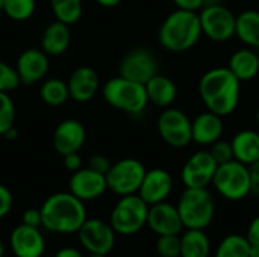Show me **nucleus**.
<instances>
[{
    "instance_id": "nucleus-1",
    "label": "nucleus",
    "mask_w": 259,
    "mask_h": 257,
    "mask_svg": "<svg viewBox=\"0 0 259 257\" xmlns=\"http://www.w3.org/2000/svg\"><path fill=\"white\" fill-rule=\"evenodd\" d=\"M199 94L208 111L226 117L238 108L241 82L228 67H215L200 77Z\"/></svg>"
},
{
    "instance_id": "nucleus-2",
    "label": "nucleus",
    "mask_w": 259,
    "mask_h": 257,
    "mask_svg": "<svg viewBox=\"0 0 259 257\" xmlns=\"http://www.w3.org/2000/svg\"><path fill=\"white\" fill-rule=\"evenodd\" d=\"M39 211L42 227L53 233H77L88 218L83 201L71 192H58L50 195Z\"/></svg>"
},
{
    "instance_id": "nucleus-3",
    "label": "nucleus",
    "mask_w": 259,
    "mask_h": 257,
    "mask_svg": "<svg viewBox=\"0 0 259 257\" xmlns=\"http://www.w3.org/2000/svg\"><path fill=\"white\" fill-rule=\"evenodd\" d=\"M199 12L176 9L162 21L159 27V42L171 53H184L191 50L202 36Z\"/></svg>"
},
{
    "instance_id": "nucleus-4",
    "label": "nucleus",
    "mask_w": 259,
    "mask_h": 257,
    "mask_svg": "<svg viewBox=\"0 0 259 257\" xmlns=\"http://www.w3.org/2000/svg\"><path fill=\"white\" fill-rule=\"evenodd\" d=\"M176 208L184 229L206 230L214 221L215 200L208 188H185Z\"/></svg>"
},
{
    "instance_id": "nucleus-5",
    "label": "nucleus",
    "mask_w": 259,
    "mask_h": 257,
    "mask_svg": "<svg viewBox=\"0 0 259 257\" xmlns=\"http://www.w3.org/2000/svg\"><path fill=\"white\" fill-rule=\"evenodd\" d=\"M103 97L111 106L132 115L141 114L149 103L146 86L121 76L105 83Z\"/></svg>"
},
{
    "instance_id": "nucleus-6",
    "label": "nucleus",
    "mask_w": 259,
    "mask_h": 257,
    "mask_svg": "<svg viewBox=\"0 0 259 257\" xmlns=\"http://www.w3.org/2000/svg\"><path fill=\"white\" fill-rule=\"evenodd\" d=\"M215 191L229 201H241L250 194V170L232 159L220 164L212 179Z\"/></svg>"
},
{
    "instance_id": "nucleus-7",
    "label": "nucleus",
    "mask_w": 259,
    "mask_h": 257,
    "mask_svg": "<svg viewBox=\"0 0 259 257\" xmlns=\"http://www.w3.org/2000/svg\"><path fill=\"white\" fill-rule=\"evenodd\" d=\"M149 204L138 195H124L111 212V227L115 233L129 236L138 233L147 224Z\"/></svg>"
},
{
    "instance_id": "nucleus-8",
    "label": "nucleus",
    "mask_w": 259,
    "mask_h": 257,
    "mask_svg": "<svg viewBox=\"0 0 259 257\" xmlns=\"http://www.w3.org/2000/svg\"><path fill=\"white\" fill-rule=\"evenodd\" d=\"M146 171L147 170L138 159L134 158L121 159L112 164L105 176L108 189H111L114 194L120 197L138 194Z\"/></svg>"
},
{
    "instance_id": "nucleus-9",
    "label": "nucleus",
    "mask_w": 259,
    "mask_h": 257,
    "mask_svg": "<svg viewBox=\"0 0 259 257\" xmlns=\"http://www.w3.org/2000/svg\"><path fill=\"white\" fill-rule=\"evenodd\" d=\"M202 33L215 42H226L235 36L237 15L226 6L212 3L199 12Z\"/></svg>"
},
{
    "instance_id": "nucleus-10",
    "label": "nucleus",
    "mask_w": 259,
    "mask_h": 257,
    "mask_svg": "<svg viewBox=\"0 0 259 257\" xmlns=\"http://www.w3.org/2000/svg\"><path fill=\"white\" fill-rule=\"evenodd\" d=\"M158 132L165 144L173 148H184L193 141L191 120L176 108H165L158 118Z\"/></svg>"
},
{
    "instance_id": "nucleus-11",
    "label": "nucleus",
    "mask_w": 259,
    "mask_h": 257,
    "mask_svg": "<svg viewBox=\"0 0 259 257\" xmlns=\"http://www.w3.org/2000/svg\"><path fill=\"white\" fill-rule=\"evenodd\" d=\"M79 242L88 254L108 256L115 245V232L111 224L99 218H87L77 230Z\"/></svg>"
},
{
    "instance_id": "nucleus-12",
    "label": "nucleus",
    "mask_w": 259,
    "mask_h": 257,
    "mask_svg": "<svg viewBox=\"0 0 259 257\" xmlns=\"http://www.w3.org/2000/svg\"><path fill=\"white\" fill-rule=\"evenodd\" d=\"M219 164L209 150H199L193 153L182 167L181 180L185 188H208L212 183Z\"/></svg>"
},
{
    "instance_id": "nucleus-13",
    "label": "nucleus",
    "mask_w": 259,
    "mask_h": 257,
    "mask_svg": "<svg viewBox=\"0 0 259 257\" xmlns=\"http://www.w3.org/2000/svg\"><path fill=\"white\" fill-rule=\"evenodd\" d=\"M156 73V59L153 53L147 48H135L129 52L120 62V76L143 85L150 80Z\"/></svg>"
},
{
    "instance_id": "nucleus-14",
    "label": "nucleus",
    "mask_w": 259,
    "mask_h": 257,
    "mask_svg": "<svg viewBox=\"0 0 259 257\" xmlns=\"http://www.w3.org/2000/svg\"><path fill=\"white\" fill-rule=\"evenodd\" d=\"M9 245L15 257H42L46 250V241L39 227H30L23 223L11 232Z\"/></svg>"
},
{
    "instance_id": "nucleus-15",
    "label": "nucleus",
    "mask_w": 259,
    "mask_h": 257,
    "mask_svg": "<svg viewBox=\"0 0 259 257\" xmlns=\"http://www.w3.org/2000/svg\"><path fill=\"white\" fill-rule=\"evenodd\" d=\"M173 191V177L164 168H153L146 171L138 195L149 204H156L167 201Z\"/></svg>"
},
{
    "instance_id": "nucleus-16",
    "label": "nucleus",
    "mask_w": 259,
    "mask_h": 257,
    "mask_svg": "<svg viewBox=\"0 0 259 257\" xmlns=\"http://www.w3.org/2000/svg\"><path fill=\"white\" fill-rule=\"evenodd\" d=\"M108 189L105 174L91 168H80L73 173L70 179V192L80 201H91L99 198Z\"/></svg>"
},
{
    "instance_id": "nucleus-17",
    "label": "nucleus",
    "mask_w": 259,
    "mask_h": 257,
    "mask_svg": "<svg viewBox=\"0 0 259 257\" xmlns=\"http://www.w3.org/2000/svg\"><path fill=\"white\" fill-rule=\"evenodd\" d=\"M152 232L158 236L162 235H179L184 229L178 208L171 203L162 201L149 206L147 224Z\"/></svg>"
},
{
    "instance_id": "nucleus-18",
    "label": "nucleus",
    "mask_w": 259,
    "mask_h": 257,
    "mask_svg": "<svg viewBox=\"0 0 259 257\" xmlns=\"http://www.w3.org/2000/svg\"><path fill=\"white\" fill-rule=\"evenodd\" d=\"M85 138L87 132L82 123L77 120H65L56 127L53 133V147L61 156L77 153L83 145Z\"/></svg>"
},
{
    "instance_id": "nucleus-19",
    "label": "nucleus",
    "mask_w": 259,
    "mask_h": 257,
    "mask_svg": "<svg viewBox=\"0 0 259 257\" xmlns=\"http://www.w3.org/2000/svg\"><path fill=\"white\" fill-rule=\"evenodd\" d=\"M17 74L20 77V83L33 85L39 82L49 70L47 53L36 48L24 50L17 61Z\"/></svg>"
},
{
    "instance_id": "nucleus-20",
    "label": "nucleus",
    "mask_w": 259,
    "mask_h": 257,
    "mask_svg": "<svg viewBox=\"0 0 259 257\" xmlns=\"http://www.w3.org/2000/svg\"><path fill=\"white\" fill-rule=\"evenodd\" d=\"M223 117L206 111L191 120L193 141L199 145H211L219 141L223 135Z\"/></svg>"
},
{
    "instance_id": "nucleus-21",
    "label": "nucleus",
    "mask_w": 259,
    "mask_h": 257,
    "mask_svg": "<svg viewBox=\"0 0 259 257\" xmlns=\"http://www.w3.org/2000/svg\"><path fill=\"white\" fill-rule=\"evenodd\" d=\"M70 97L77 103H87L94 98L99 89V76L90 67H79L73 71L68 80Z\"/></svg>"
},
{
    "instance_id": "nucleus-22",
    "label": "nucleus",
    "mask_w": 259,
    "mask_h": 257,
    "mask_svg": "<svg viewBox=\"0 0 259 257\" xmlns=\"http://www.w3.org/2000/svg\"><path fill=\"white\" fill-rule=\"evenodd\" d=\"M228 68L240 82L253 80L259 76V53L250 47L240 48L232 53Z\"/></svg>"
},
{
    "instance_id": "nucleus-23",
    "label": "nucleus",
    "mask_w": 259,
    "mask_h": 257,
    "mask_svg": "<svg viewBox=\"0 0 259 257\" xmlns=\"http://www.w3.org/2000/svg\"><path fill=\"white\" fill-rule=\"evenodd\" d=\"M234 159L250 167L259 161V132L256 130H241L235 133L231 141Z\"/></svg>"
},
{
    "instance_id": "nucleus-24",
    "label": "nucleus",
    "mask_w": 259,
    "mask_h": 257,
    "mask_svg": "<svg viewBox=\"0 0 259 257\" xmlns=\"http://www.w3.org/2000/svg\"><path fill=\"white\" fill-rule=\"evenodd\" d=\"M144 86H146L149 103H153L155 106L170 108V105H173V101L176 100L178 95L176 83L164 74L156 73L150 80L144 83Z\"/></svg>"
},
{
    "instance_id": "nucleus-25",
    "label": "nucleus",
    "mask_w": 259,
    "mask_h": 257,
    "mask_svg": "<svg viewBox=\"0 0 259 257\" xmlns=\"http://www.w3.org/2000/svg\"><path fill=\"white\" fill-rule=\"evenodd\" d=\"M70 39H71V33H70L68 24L56 20L52 24H49L42 32V36H41L42 52L52 56L62 55L68 48Z\"/></svg>"
},
{
    "instance_id": "nucleus-26",
    "label": "nucleus",
    "mask_w": 259,
    "mask_h": 257,
    "mask_svg": "<svg viewBox=\"0 0 259 257\" xmlns=\"http://www.w3.org/2000/svg\"><path fill=\"white\" fill-rule=\"evenodd\" d=\"M235 36L250 48H259V11L247 9L237 15Z\"/></svg>"
},
{
    "instance_id": "nucleus-27",
    "label": "nucleus",
    "mask_w": 259,
    "mask_h": 257,
    "mask_svg": "<svg viewBox=\"0 0 259 257\" xmlns=\"http://www.w3.org/2000/svg\"><path fill=\"white\" fill-rule=\"evenodd\" d=\"M211 241L205 230L187 229L181 236V257H209Z\"/></svg>"
},
{
    "instance_id": "nucleus-28",
    "label": "nucleus",
    "mask_w": 259,
    "mask_h": 257,
    "mask_svg": "<svg viewBox=\"0 0 259 257\" xmlns=\"http://www.w3.org/2000/svg\"><path fill=\"white\" fill-rule=\"evenodd\" d=\"M249 251L250 242L246 236L229 235L222 239V242L215 248L214 257H249Z\"/></svg>"
},
{
    "instance_id": "nucleus-29",
    "label": "nucleus",
    "mask_w": 259,
    "mask_h": 257,
    "mask_svg": "<svg viewBox=\"0 0 259 257\" xmlns=\"http://www.w3.org/2000/svg\"><path fill=\"white\" fill-rule=\"evenodd\" d=\"M39 95H41V100L46 105H49V106H61L70 97L68 85L65 82L59 80V79H49L41 86Z\"/></svg>"
},
{
    "instance_id": "nucleus-30",
    "label": "nucleus",
    "mask_w": 259,
    "mask_h": 257,
    "mask_svg": "<svg viewBox=\"0 0 259 257\" xmlns=\"http://www.w3.org/2000/svg\"><path fill=\"white\" fill-rule=\"evenodd\" d=\"M35 11V0H5L3 12L17 21H23L32 17Z\"/></svg>"
},
{
    "instance_id": "nucleus-31",
    "label": "nucleus",
    "mask_w": 259,
    "mask_h": 257,
    "mask_svg": "<svg viewBox=\"0 0 259 257\" xmlns=\"http://www.w3.org/2000/svg\"><path fill=\"white\" fill-rule=\"evenodd\" d=\"M52 9L58 21H62L70 26L76 23L82 15V0H68Z\"/></svg>"
},
{
    "instance_id": "nucleus-32",
    "label": "nucleus",
    "mask_w": 259,
    "mask_h": 257,
    "mask_svg": "<svg viewBox=\"0 0 259 257\" xmlns=\"http://www.w3.org/2000/svg\"><path fill=\"white\" fill-rule=\"evenodd\" d=\"M15 108L8 92H0V135H5L14 127Z\"/></svg>"
},
{
    "instance_id": "nucleus-33",
    "label": "nucleus",
    "mask_w": 259,
    "mask_h": 257,
    "mask_svg": "<svg viewBox=\"0 0 259 257\" xmlns=\"http://www.w3.org/2000/svg\"><path fill=\"white\" fill-rule=\"evenodd\" d=\"M156 251L161 257H181V236L179 235L158 236Z\"/></svg>"
},
{
    "instance_id": "nucleus-34",
    "label": "nucleus",
    "mask_w": 259,
    "mask_h": 257,
    "mask_svg": "<svg viewBox=\"0 0 259 257\" xmlns=\"http://www.w3.org/2000/svg\"><path fill=\"white\" fill-rule=\"evenodd\" d=\"M20 85V77L17 70H14L6 62L0 61V92L14 91Z\"/></svg>"
},
{
    "instance_id": "nucleus-35",
    "label": "nucleus",
    "mask_w": 259,
    "mask_h": 257,
    "mask_svg": "<svg viewBox=\"0 0 259 257\" xmlns=\"http://www.w3.org/2000/svg\"><path fill=\"white\" fill-rule=\"evenodd\" d=\"M209 153L212 155V158L215 159V162L220 165V164H225V162H229L234 159V151H232V145H231V141H223L222 138L219 141H215L214 144L209 145Z\"/></svg>"
},
{
    "instance_id": "nucleus-36",
    "label": "nucleus",
    "mask_w": 259,
    "mask_h": 257,
    "mask_svg": "<svg viewBox=\"0 0 259 257\" xmlns=\"http://www.w3.org/2000/svg\"><path fill=\"white\" fill-rule=\"evenodd\" d=\"M111 165L112 164L109 162V159L106 156H102V155H94L88 161V168H91L100 174H105V176H106L108 170L111 168Z\"/></svg>"
},
{
    "instance_id": "nucleus-37",
    "label": "nucleus",
    "mask_w": 259,
    "mask_h": 257,
    "mask_svg": "<svg viewBox=\"0 0 259 257\" xmlns=\"http://www.w3.org/2000/svg\"><path fill=\"white\" fill-rule=\"evenodd\" d=\"M21 220H23V224L30 226V227H39V226H42L41 211L39 209H35V208H30V209L24 211Z\"/></svg>"
},
{
    "instance_id": "nucleus-38",
    "label": "nucleus",
    "mask_w": 259,
    "mask_h": 257,
    "mask_svg": "<svg viewBox=\"0 0 259 257\" xmlns=\"http://www.w3.org/2000/svg\"><path fill=\"white\" fill-rule=\"evenodd\" d=\"M11 208H12V194L6 186L0 185V218L6 217Z\"/></svg>"
},
{
    "instance_id": "nucleus-39",
    "label": "nucleus",
    "mask_w": 259,
    "mask_h": 257,
    "mask_svg": "<svg viewBox=\"0 0 259 257\" xmlns=\"http://www.w3.org/2000/svg\"><path fill=\"white\" fill-rule=\"evenodd\" d=\"M178 9H185V11H200L205 6L206 0H171Z\"/></svg>"
},
{
    "instance_id": "nucleus-40",
    "label": "nucleus",
    "mask_w": 259,
    "mask_h": 257,
    "mask_svg": "<svg viewBox=\"0 0 259 257\" xmlns=\"http://www.w3.org/2000/svg\"><path fill=\"white\" fill-rule=\"evenodd\" d=\"M62 158H64V167H65L68 171L74 173V171H77V170L82 168V158L79 156V151H77V153L65 155V156H62Z\"/></svg>"
},
{
    "instance_id": "nucleus-41",
    "label": "nucleus",
    "mask_w": 259,
    "mask_h": 257,
    "mask_svg": "<svg viewBox=\"0 0 259 257\" xmlns=\"http://www.w3.org/2000/svg\"><path fill=\"white\" fill-rule=\"evenodd\" d=\"M250 170V194L259 197V161L249 167Z\"/></svg>"
},
{
    "instance_id": "nucleus-42",
    "label": "nucleus",
    "mask_w": 259,
    "mask_h": 257,
    "mask_svg": "<svg viewBox=\"0 0 259 257\" xmlns=\"http://www.w3.org/2000/svg\"><path fill=\"white\" fill-rule=\"evenodd\" d=\"M247 241L250 244H259V215L252 220V223L249 224L247 229V235H246Z\"/></svg>"
},
{
    "instance_id": "nucleus-43",
    "label": "nucleus",
    "mask_w": 259,
    "mask_h": 257,
    "mask_svg": "<svg viewBox=\"0 0 259 257\" xmlns=\"http://www.w3.org/2000/svg\"><path fill=\"white\" fill-rule=\"evenodd\" d=\"M55 257H83L82 253L76 248H71V247H65V248H61Z\"/></svg>"
},
{
    "instance_id": "nucleus-44",
    "label": "nucleus",
    "mask_w": 259,
    "mask_h": 257,
    "mask_svg": "<svg viewBox=\"0 0 259 257\" xmlns=\"http://www.w3.org/2000/svg\"><path fill=\"white\" fill-rule=\"evenodd\" d=\"M99 5L102 6H106V8H112V6H117L121 0H96Z\"/></svg>"
},
{
    "instance_id": "nucleus-45",
    "label": "nucleus",
    "mask_w": 259,
    "mask_h": 257,
    "mask_svg": "<svg viewBox=\"0 0 259 257\" xmlns=\"http://www.w3.org/2000/svg\"><path fill=\"white\" fill-rule=\"evenodd\" d=\"M249 257H259V244H250Z\"/></svg>"
},
{
    "instance_id": "nucleus-46",
    "label": "nucleus",
    "mask_w": 259,
    "mask_h": 257,
    "mask_svg": "<svg viewBox=\"0 0 259 257\" xmlns=\"http://www.w3.org/2000/svg\"><path fill=\"white\" fill-rule=\"evenodd\" d=\"M5 256V245H3V242H2V239H0V257Z\"/></svg>"
},
{
    "instance_id": "nucleus-47",
    "label": "nucleus",
    "mask_w": 259,
    "mask_h": 257,
    "mask_svg": "<svg viewBox=\"0 0 259 257\" xmlns=\"http://www.w3.org/2000/svg\"><path fill=\"white\" fill-rule=\"evenodd\" d=\"M87 257H106V256H102V254H88Z\"/></svg>"
},
{
    "instance_id": "nucleus-48",
    "label": "nucleus",
    "mask_w": 259,
    "mask_h": 257,
    "mask_svg": "<svg viewBox=\"0 0 259 257\" xmlns=\"http://www.w3.org/2000/svg\"><path fill=\"white\" fill-rule=\"evenodd\" d=\"M3 3H5V0H0V11H3Z\"/></svg>"
},
{
    "instance_id": "nucleus-49",
    "label": "nucleus",
    "mask_w": 259,
    "mask_h": 257,
    "mask_svg": "<svg viewBox=\"0 0 259 257\" xmlns=\"http://www.w3.org/2000/svg\"><path fill=\"white\" fill-rule=\"evenodd\" d=\"M256 123H258V126H259V108H258V111H256Z\"/></svg>"
}]
</instances>
